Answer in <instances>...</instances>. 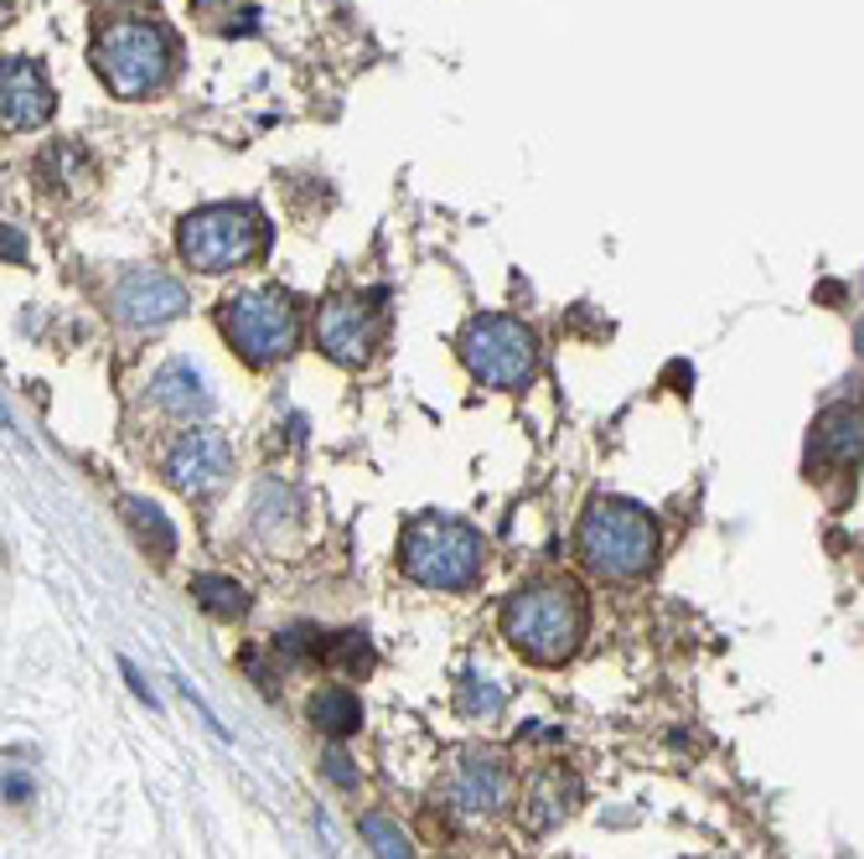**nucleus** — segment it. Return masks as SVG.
I'll use <instances>...</instances> for the list:
<instances>
[{
  "mask_svg": "<svg viewBox=\"0 0 864 859\" xmlns=\"http://www.w3.org/2000/svg\"><path fill=\"white\" fill-rule=\"evenodd\" d=\"M591 627V606L575 580H544V586H523L502 606V637L533 663H564L575 658Z\"/></svg>",
  "mask_w": 864,
  "mask_h": 859,
  "instance_id": "obj_1",
  "label": "nucleus"
},
{
  "mask_svg": "<svg viewBox=\"0 0 864 859\" xmlns=\"http://www.w3.org/2000/svg\"><path fill=\"white\" fill-rule=\"evenodd\" d=\"M487 565V544L471 524L446 518V513H419L399 534V570L415 586L430 590H466L481 580Z\"/></svg>",
  "mask_w": 864,
  "mask_h": 859,
  "instance_id": "obj_2",
  "label": "nucleus"
},
{
  "mask_svg": "<svg viewBox=\"0 0 864 859\" xmlns=\"http://www.w3.org/2000/svg\"><path fill=\"white\" fill-rule=\"evenodd\" d=\"M580 559L606 580H637L657 559V518L626 497H601L580 518Z\"/></svg>",
  "mask_w": 864,
  "mask_h": 859,
  "instance_id": "obj_3",
  "label": "nucleus"
},
{
  "mask_svg": "<svg viewBox=\"0 0 864 859\" xmlns=\"http://www.w3.org/2000/svg\"><path fill=\"white\" fill-rule=\"evenodd\" d=\"M177 42L160 21H114L94 42V68L114 99H145L171 79Z\"/></svg>",
  "mask_w": 864,
  "mask_h": 859,
  "instance_id": "obj_4",
  "label": "nucleus"
},
{
  "mask_svg": "<svg viewBox=\"0 0 864 859\" xmlns=\"http://www.w3.org/2000/svg\"><path fill=\"white\" fill-rule=\"evenodd\" d=\"M177 249L192 270H208V275L239 270V265H249V259L264 255V218L243 203L197 207L192 218L181 224Z\"/></svg>",
  "mask_w": 864,
  "mask_h": 859,
  "instance_id": "obj_5",
  "label": "nucleus"
},
{
  "mask_svg": "<svg viewBox=\"0 0 864 859\" xmlns=\"http://www.w3.org/2000/svg\"><path fill=\"white\" fill-rule=\"evenodd\" d=\"M218 327L233 342L243 363H274L290 358L301 342V311L285 290H239L218 306Z\"/></svg>",
  "mask_w": 864,
  "mask_h": 859,
  "instance_id": "obj_6",
  "label": "nucleus"
},
{
  "mask_svg": "<svg viewBox=\"0 0 864 859\" xmlns=\"http://www.w3.org/2000/svg\"><path fill=\"white\" fill-rule=\"evenodd\" d=\"M461 363L487 389H523L539 373V337L512 317H471L461 332Z\"/></svg>",
  "mask_w": 864,
  "mask_h": 859,
  "instance_id": "obj_7",
  "label": "nucleus"
},
{
  "mask_svg": "<svg viewBox=\"0 0 864 859\" xmlns=\"http://www.w3.org/2000/svg\"><path fill=\"white\" fill-rule=\"evenodd\" d=\"M378 301V296H373ZM363 301V296H336V301L321 306L316 317V348L332 358V363H368L373 348H378V332H384V317L378 306Z\"/></svg>",
  "mask_w": 864,
  "mask_h": 859,
  "instance_id": "obj_8",
  "label": "nucleus"
},
{
  "mask_svg": "<svg viewBox=\"0 0 864 859\" xmlns=\"http://www.w3.org/2000/svg\"><path fill=\"white\" fill-rule=\"evenodd\" d=\"M110 311L125 327H166L187 311V290L160 270H125L119 286L110 290Z\"/></svg>",
  "mask_w": 864,
  "mask_h": 859,
  "instance_id": "obj_9",
  "label": "nucleus"
},
{
  "mask_svg": "<svg viewBox=\"0 0 864 859\" xmlns=\"http://www.w3.org/2000/svg\"><path fill=\"white\" fill-rule=\"evenodd\" d=\"M233 472V446L218 430H187L177 446L166 451V482L187 497H202L212 487H223V477Z\"/></svg>",
  "mask_w": 864,
  "mask_h": 859,
  "instance_id": "obj_10",
  "label": "nucleus"
},
{
  "mask_svg": "<svg viewBox=\"0 0 864 859\" xmlns=\"http://www.w3.org/2000/svg\"><path fill=\"white\" fill-rule=\"evenodd\" d=\"M52 120V83L37 58H0V130H37Z\"/></svg>",
  "mask_w": 864,
  "mask_h": 859,
  "instance_id": "obj_11",
  "label": "nucleus"
},
{
  "mask_svg": "<svg viewBox=\"0 0 864 859\" xmlns=\"http://www.w3.org/2000/svg\"><path fill=\"white\" fill-rule=\"evenodd\" d=\"M580 803V777L564 772V766H544L539 777L523 787V803H518V824L529 834H549L570 818V808Z\"/></svg>",
  "mask_w": 864,
  "mask_h": 859,
  "instance_id": "obj_12",
  "label": "nucleus"
},
{
  "mask_svg": "<svg viewBox=\"0 0 864 859\" xmlns=\"http://www.w3.org/2000/svg\"><path fill=\"white\" fill-rule=\"evenodd\" d=\"M450 803L466 813H497L508 803V772L497 756H466L450 782Z\"/></svg>",
  "mask_w": 864,
  "mask_h": 859,
  "instance_id": "obj_13",
  "label": "nucleus"
},
{
  "mask_svg": "<svg viewBox=\"0 0 864 859\" xmlns=\"http://www.w3.org/2000/svg\"><path fill=\"white\" fill-rule=\"evenodd\" d=\"M150 399H156L160 410L181 414V420H192V414H208L212 410V394H208V379L197 373L192 363H166L156 368V379H150Z\"/></svg>",
  "mask_w": 864,
  "mask_h": 859,
  "instance_id": "obj_14",
  "label": "nucleus"
},
{
  "mask_svg": "<svg viewBox=\"0 0 864 859\" xmlns=\"http://www.w3.org/2000/svg\"><path fill=\"white\" fill-rule=\"evenodd\" d=\"M813 451L823 462H860V410L854 404H833L818 414Z\"/></svg>",
  "mask_w": 864,
  "mask_h": 859,
  "instance_id": "obj_15",
  "label": "nucleus"
},
{
  "mask_svg": "<svg viewBox=\"0 0 864 859\" xmlns=\"http://www.w3.org/2000/svg\"><path fill=\"white\" fill-rule=\"evenodd\" d=\"M305 715H311V725H316L321 735L342 741V735H353L357 725H363V704H357L353 689H316L311 704H305Z\"/></svg>",
  "mask_w": 864,
  "mask_h": 859,
  "instance_id": "obj_16",
  "label": "nucleus"
},
{
  "mask_svg": "<svg viewBox=\"0 0 864 859\" xmlns=\"http://www.w3.org/2000/svg\"><path fill=\"white\" fill-rule=\"evenodd\" d=\"M119 508H125V524L135 528V539H140L150 555H156V559L177 555V528H171V518H166L150 497H125Z\"/></svg>",
  "mask_w": 864,
  "mask_h": 859,
  "instance_id": "obj_17",
  "label": "nucleus"
},
{
  "mask_svg": "<svg viewBox=\"0 0 864 859\" xmlns=\"http://www.w3.org/2000/svg\"><path fill=\"white\" fill-rule=\"evenodd\" d=\"M192 596L218 621H239L249 611V590L239 580H228V575H192Z\"/></svg>",
  "mask_w": 864,
  "mask_h": 859,
  "instance_id": "obj_18",
  "label": "nucleus"
},
{
  "mask_svg": "<svg viewBox=\"0 0 864 859\" xmlns=\"http://www.w3.org/2000/svg\"><path fill=\"white\" fill-rule=\"evenodd\" d=\"M363 839L373 844V855L378 859H415V849H409V839H404V828L394 824V818H384V813H363Z\"/></svg>",
  "mask_w": 864,
  "mask_h": 859,
  "instance_id": "obj_19",
  "label": "nucleus"
},
{
  "mask_svg": "<svg viewBox=\"0 0 864 859\" xmlns=\"http://www.w3.org/2000/svg\"><path fill=\"white\" fill-rule=\"evenodd\" d=\"M321 658H326V663H336V669H347V673H368V669H373V648L363 642V632L326 637V648H321Z\"/></svg>",
  "mask_w": 864,
  "mask_h": 859,
  "instance_id": "obj_20",
  "label": "nucleus"
},
{
  "mask_svg": "<svg viewBox=\"0 0 864 859\" xmlns=\"http://www.w3.org/2000/svg\"><path fill=\"white\" fill-rule=\"evenodd\" d=\"M461 710H466V715H497V710H502V689L466 679V684H461Z\"/></svg>",
  "mask_w": 864,
  "mask_h": 859,
  "instance_id": "obj_21",
  "label": "nucleus"
},
{
  "mask_svg": "<svg viewBox=\"0 0 864 859\" xmlns=\"http://www.w3.org/2000/svg\"><path fill=\"white\" fill-rule=\"evenodd\" d=\"M321 777L332 782V787H342V793H357V766H353V756L347 751H326L321 756Z\"/></svg>",
  "mask_w": 864,
  "mask_h": 859,
  "instance_id": "obj_22",
  "label": "nucleus"
},
{
  "mask_svg": "<svg viewBox=\"0 0 864 859\" xmlns=\"http://www.w3.org/2000/svg\"><path fill=\"white\" fill-rule=\"evenodd\" d=\"M0 259L6 265H27V239L11 224H0Z\"/></svg>",
  "mask_w": 864,
  "mask_h": 859,
  "instance_id": "obj_23",
  "label": "nucleus"
},
{
  "mask_svg": "<svg viewBox=\"0 0 864 859\" xmlns=\"http://www.w3.org/2000/svg\"><path fill=\"white\" fill-rule=\"evenodd\" d=\"M119 673H125L129 694H135V700H140V704H150V710H156V694L145 689V679H140V673H135V663H129V658H119Z\"/></svg>",
  "mask_w": 864,
  "mask_h": 859,
  "instance_id": "obj_24",
  "label": "nucleus"
},
{
  "mask_svg": "<svg viewBox=\"0 0 864 859\" xmlns=\"http://www.w3.org/2000/svg\"><path fill=\"white\" fill-rule=\"evenodd\" d=\"M223 32H228V37H254V32H259V11H254V6H243L239 21H228Z\"/></svg>",
  "mask_w": 864,
  "mask_h": 859,
  "instance_id": "obj_25",
  "label": "nucleus"
},
{
  "mask_svg": "<svg viewBox=\"0 0 864 859\" xmlns=\"http://www.w3.org/2000/svg\"><path fill=\"white\" fill-rule=\"evenodd\" d=\"M0 787H6V797H11V803H32V777H21V772H11V777L0 782Z\"/></svg>",
  "mask_w": 864,
  "mask_h": 859,
  "instance_id": "obj_26",
  "label": "nucleus"
},
{
  "mask_svg": "<svg viewBox=\"0 0 864 859\" xmlns=\"http://www.w3.org/2000/svg\"><path fill=\"white\" fill-rule=\"evenodd\" d=\"M192 6H202V11H212V6H218V0H192Z\"/></svg>",
  "mask_w": 864,
  "mask_h": 859,
  "instance_id": "obj_27",
  "label": "nucleus"
},
{
  "mask_svg": "<svg viewBox=\"0 0 864 859\" xmlns=\"http://www.w3.org/2000/svg\"><path fill=\"white\" fill-rule=\"evenodd\" d=\"M11 6H17V0H0V17H6V11H11Z\"/></svg>",
  "mask_w": 864,
  "mask_h": 859,
  "instance_id": "obj_28",
  "label": "nucleus"
}]
</instances>
